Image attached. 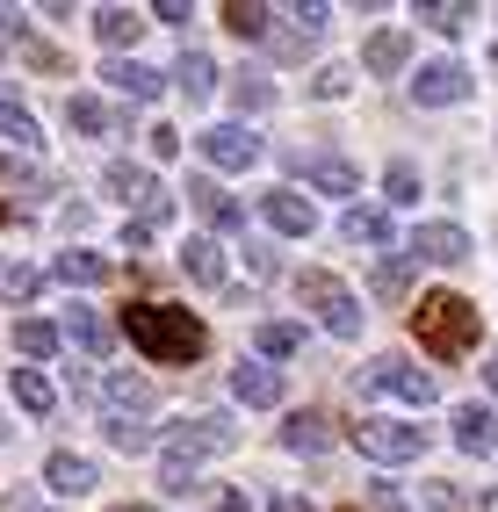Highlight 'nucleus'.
<instances>
[{
	"instance_id": "f257e3e1",
	"label": "nucleus",
	"mask_w": 498,
	"mask_h": 512,
	"mask_svg": "<svg viewBox=\"0 0 498 512\" xmlns=\"http://www.w3.org/2000/svg\"><path fill=\"white\" fill-rule=\"evenodd\" d=\"M123 332H130V347L145 361H159V368H195L210 354V325L195 311H181V303H130Z\"/></svg>"
},
{
	"instance_id": "f03ea898",
	"label": "nucleus",
	"mask_w": 498,
	"mask_h": 512,
	"mask_svg": "<svg viewBox=\"0 0 498 512\" xmlns=\"http://www.w3.org/2000/svg\"><path fill=\"white\" fill-rule=\"evenodd\" d=\"M412 332H419V347L434 354V361H462L477 347V332H484V318H477V303L470 296H426L419 311H412Z\"/></svg>"
},
{
	"instance_id": "7ed1b4c3",
	"label": "nucleus",
	"mask_w": 498,
	"mask_h": 512,
	"mask_svg": "<svg viewBox=\"0 0 498 512\" xmlns=\"http://www.w3.org/2000/svg\"><path fill=\"white\" fill-rule=\"evenodd\" d=\"M296 296H304V311H311L332 339H354V332H361V303H354V289H347L340 275L304 267V275H296Z\"/></svg>"
},
{
	"instance_id": "20e7f679",
	"label": "nucleus",
	"mask_w": 498,
	"mask_h": 512,
	"mask_svg": "<svg viewBox=\"0 0 498 512\" xmlns=\"http://www.w3.org/2000/svg\"><path fill=\"white\" fill-rule=\"evenodd\" d=\"M231 448V419L224 412H181L174 426H159V455L166 462H210V455H224Z\"/></svg>"
},
{
	"instance_id": "39448f33",
	"label": "nucleus",
	"mask_w": 498,
	"mask_h": 512,
	"mask_svg": "<svg viewBox=\"0 0 498 512\" xmlns=\"http://www.w3.org/2000/svg\"><path fill=\"white\" fill-rule=\"evenodd\" d=\"M354 448L369 462H419L426 448H434V433L426 426H405V419H354Z\"/></svg>"
},
{
	"instance_id": "423d86ee",
	"label": "nucleus",
	"mask_w": 498,
	"mask_h": 512,
	"mask_svg": "<svg viewBox=\"0 0 498 512\" xmlns=\"http://www.w3.org/2000/svg\"><path fill=\"white\" fill-rule=\"evenodd\" d=\"M361 390H369V397H390V404H434V397H441L434 375L412 368V361H397V354H383V361L361 368Z\"/></svg>"
},
{
	"instance_id": "0eeeda50",
	"label": "nucleus",
	"mask_w": 498,
	"mask_h": 512,
	"mask_svg": "<svg viewBox=\"0 0 498 512\" xmlns=\"http://www.w3.org/2000/svg\"><path fill=\"white\" fill-rule=\"evenodd\" d=\"M195 152H203V166H210V174H246V166H260V159H268V145H260L246 123H210L203 138H195Z\"/></svg>"
},
{
	"instance_id": "6e6552de",
	"label": "nucleus",
	"mask_w": 498,
	"mask_h": 512,
	"mask_svg": "<svg viewBox=\"0 0 498 512\" xmlns=\"http://www.w3.org/2000/svg\"><path fill=\"white\" fill-rule=\"evenodd\" d=\"M102 188H109V195H123V202H138L145 224H166V217H174V195L159 188V174H145V166H130V159L102 166Z\"/></svg>"
},
{
	"instance_id": "1a4fd4ad",
	"label": "nucleus",
	"mask_w": 498,
	"mask_h": 512,
	"mask_svg": "<svg viewBox=\"0 0 498 512\" xmlns=\"http://www.w3.org/2000/svg\"><path fill=\"white\" fill-rule=\"evenodd\" d=\"M470 65H455V58H434V65H419L412 73V101L419 109H455V101H470Z\"/></svg>"
},
{
	"instance_id": "9d476101",
	"label": "nucleus",
	"mask_w": 498,
	"mask_h": 512,
	"mask_svg": "<svg viewBox=\"0 0 498 512\" xmlns=\"http://www.w3.org/2000/svg\"><path fill=\"white\" fill-rule=\"evenodd\" d=\"M289 166H296V174H304L318 195H354L361 188V174H354V159H340V152H311V145H289L282 152Z\"/></svg>"
},
{
	"instance_id": "9b49d317",
	"label": "nucleus",
	"mask_w": 498,
	"mask_h": 512,
	"mask_svg": "<svg viewBox=\"0 0 498 512\" xmlns=\"http://www.w3.org/2000/svg\"><path fill=\"white\" fill-rule=\"evenodd\" d=\"M260 224L282 231V238H311V231H318V210H311L296 188H275V195H260Z\"/></svg>"
},
{
	"instance_id": "f8f14e48",
	"label": "nucleus",
	"mask_w": 498,
	"mask_h": 512,
	"mask_svg": "<svg viewBox=\"0 0 498 512\" xmlns=\"http://www.w3.org/2000/svg\"><path fill=\"white\" fill-rule=\"evenodd\" d=\"M65 339H73V347L87 354V361H109V347H116V325L94 311V303H73V311H65Z\"/></svg>"
},
{
	"instance_id": "ddd939ff",
	"label": "nucleus",
	"mask_w": 498,
	"mask_h": 512,
	"mask_svg": "<svg viewBox=\"0 0 498 512\" xmlns=\"http://www.w3.org/2000/svg\"><path fill=\"white\" fill-rule=\"evenodd\" d=\"M102 404H109V419H145L152 412V383L130 375V368H109L102 375Z\"/></svg>"
},
{
	"instance_id": "4468645a",
	"label": "nucleus",
	"mask_w": 498,
	"mask_h": 512,
	"mask_svg": "<svg viewBox=\"0 0 498 512\" xmlns=\"http://www.w3.org/2000/svg\"><path fill=\"white\" fill-rule=\"evenodd\" d=\"M412 260H434V267L470 260V231H462V224H419L412 231Z\"/></svg>"
},
{
	"instance_id": "2eb2a0df",
	"label": "nucleus",
	"mask_w": 498,
	"mask_h": 512,
	"mask_svg": "<svg viewBox=\"0 0 498 512\" xmlns=\"http://www.w3.org/2000/svg\"><path fill=\"white\" fill-rule=\"evenodd\" d=\"M181 195L195 202V217L210 224V238H217V231H239V202H231V195L217 188V174H195V181H188Z\"/></svg>"
},
{
	"instance_id": "dca6fc26",
	"label": "nucleus",
	"mask_w": 498,
	"mask_h": 512,
	"mask_svg": "<svg viewBox=\"0 0 498 512\" xmlns=\"http://www.w3.org/2000/svg\"><path fill=\"white\" fill-rule=\"evenodd\" d=\"M65 123H73L80 138H116V130H123V109H116V101H102V94H73V101H65Z\"/></svg>"
},
{
	"instance_id": "f3484780",
	"label": "nucleus",
	"mask_w": 498,
	"mask_h": 512,
	"mask_svg": "<svg viewBox=\"0 0 498 512\" xmlns=\"http://www.w3.org/2000/svg\"><path fill=\"white\" fill-rule=\"evenodd\" d=\"M275 440H282L289 455H325V448H332V419H325V412H289V419L275 426Z\"/></svg>"
},
{
	"instance_id": "a211bd4d",
	"label": "nucleus",
	"mask_w": 498,
	"mask_h": 512,
	"mask_svg": "<svg viewBox=\"0 0 498 512\" xmlns=\"http://www.w3.org/2000/svg\"><path fill=\"white\" fill-rule=\"evenodd\" d=\"M231 390H239L246 404H260V412H275V404H282V368H268V361H239V368H231Z\"/></svg>"
},
{
	"instance_id": "6ab92c4d",
	"label": "nucleus",
	"mask_w": 498,
	"mask_h": 512,
	"mask_svg": "<svg viewBox=\"0 0 498 512\" xmlns=\"http://www.w3.org/2000/svg\"><path fill=\"white\" fill-rule=\"evenodd\" d=\"M224 267H231V253L217 246L210 231H195L188 246H181V275H188V282H203V289H217V282H224Z\"/></svg>"
},
{
	"instance_id": "aec40b11",
	"label": "nucleus",
	"mask_w": 498,
	"mask_h": 512,
	"mask_svg": "<svg viewBox=\"0 0 498 512\" xmlns=\"http://www.w3.org/2000/svg\"><path fill=\"white\" fill-rule=\"evenodd\" d=\"M455 448H462V455H491V448H498L491 404H455Z\"/></svg>"
},
{
	"instance_id": "412c9836",
	"label": "nucleus",
	"mask_w": 498,
	"mask_h": 512,
	"mask_svg": "<svg viewBox=\"0 0 498 512\" xmlns=\"http://www.w3.org/2000/svg\"><path fill=\"white\" fill-rule=\"evenodd\" d=\"M44 484H51L58 498H87L94 484H102V469H94L87 455H51V462H44Z\"/></svg>"
},
{
	"instance_id": "4be33fe9",
	"label": "nucleus",
	"mask_w": 498,
	"mask_h": 512,
	"mask_svg": "<svg viewBox=\"0 0 498 512\" xmlns=\"http://www.w3.org/2000/svg\"><path fill=\"white\" fill-rule=\"evenodd\" d=\"M361 65H369V73H405V65H412V37H405V29H376V37L369 44H361Z\"/></svg>"
},
{
	"instance_id": "5701e85b",
	"label": "nucleus",
	"mask_w": 498,
	"mask_h": 512,
	"mask_svg": "<svg viewBox=\"0 0 498 512\" xmlns=\"http://www.w3.org/2000/svg\"><path fill=\"white\" fill-rule=\"evenodd\" d=\"M145 29H152V22H145L138 8H102V15H94V37H102V51H130Z\"/></svg>"
},
{
	"instance_id": "b1692460",
	"label": "nucleus",
	"mask_w": 498,
	"mask_h": 512,
	"mask_svg": "<svg viewBox=\"0 0 498 512\" xmlns=\"http://www.w3.org/2000/svg\"><path fill=\"white\" fill-rule=\"evenodd\" d=\"M51 275H58V282H73V289H94V282H109V260H102V253H87V246H65V253L51 260Z\"/></svg>"
},
{
	"instance_id": "393cba45",
	"label": "nucleus",
	"mask_w": 498,
	"mask_h": 512,
	"mask_svg": "<svg viewBox=\"0 0 498 512\" xmlns=\"http://www.w3.org/2000/svg\"><path fill=\"white\" fill-rule=\"evenodd\" d=\"M102 80H109L116 94H130V101H152V94H159V73H152V65H138V58H109Z\"/></svg>"
},
{
	"instance_id": "a878e982",
	"label": "nucleus",
	"mask_w": 498,
	"mask_h": 512,
	"mask_svg": "<svg viewBox=\"0 0 498 512\" xmlns=\"http://www.w3.org/2000/svg\"><path fill=\"white\" fill-rule=\"evenodd\" d=\"M15 404L29 419H51L58 412V390H51V375L44 368H15Z\"/></svg>"
},
{
	"instance_id": "bb28decb",
	"label": "nucleus",
	"mask_w": 498,
	"mask_h": 512,
	"mask_svg": "<svg viewBox=\"0 0 498 512\" xmlns=\"http://www.w3.org/2000/svg\"><path fill=\"white\" fill-rule=\"evenodd\" d=\"M224 87H231V101H239V109H275V80L260 73V65H239V73H224Z\"/></svg>"
},
{
	"instance_id": "cd10ccee",
	"label": "nucleus",
	"mask_w": 498,
	"mask_h": 512,
	"mask_svg": "<svg viewBox=\"0 0 498 512\" xmlns=\"http://www.w3.org/2000/svg\"><path fill=\"white\" fill-rule=\"evenodd\" d=\"M0 138H8V145H22V152H37V145H44V123L29 116L22 101H8V94H0Z\"/></svg>"
},
{
	"instance_id": "c85d7f7f",
	"label": "nucleus",
	"mask_w": 498,
	"mask_h": 512,
	"mask_svg": "<svg viewBox=\"0 0 498 512\" xmlns=\"http://www.w3.org/2000/svg\"><path fill=\"white\" fill-rule=\"evenodd\" d=\"M253 347H260L253 361H289L296 347H304V325H282V318H268V325L253 332Z\"/></svg>"
},
{
	"instance_id": "c756f323",
	"label": "nucleus",
	"mask_w": 498,
	"mask_h": 512,
	"mask_svg": "<svg viewBox=\"0 0 498 512\" xmlns=\"http://www.w3.org/2000/svg\"><path fill=\"white\" fill-rule=\"evenodd\" d=\"M15 354L51 361V354H58V325H51V318H15Z\"/></svg>"
},
{
	"instance_id": "7c9ffc66",
	"label": "nucleus",
	"mask_w": 498,
	"mask_h": 512,
	"mask_svg": "<svg viewBox=\"0 0 498 512\" xmlns=\"http://www.w3.org/2000/svg\"><path fill=\"white\" fill-rule=\"evenodd\" d=\"M102 433H109L116 455H152V448H159V433H152L145 419H102Z\"/></svg>"
},
{
	"instance_id": "2f4dec72",
	"label": "nucleus",
	"mask_w": 498,
	"mask_h": 512,
	"mask_svg": "<svg viewBox=\"0 0 498 512\" xmlns=\"http://www.w3.org/2000/svg\"><path fill=\"white\" fill-rule=\"evenodd\" d=\"M268 22H275V8H253V0H224V29H231V37L260 44V37H268Z\"/></svg>"
},
{
	"instance_id": "473e14b6",
	"label": "nucleus",
	"mask_w": 498,
	"mask_h": 512,
	"mask_svg": "<svg viewBox=\"0 0 498 512\" xmlns=\"http://www.w3.org/2000/svg\"><path fill=\"white\" fill-rule=\"evenodd\" d=\"M340 238H347V246H383V238H390V210H347Z\"/></svg>"
},
{
	"instance_id": "72a5a7b5",
	"label": "nucleus",
	"mask_w": 498,
	"mask_h": 512,
	"mask_svg": "<svg viewBox=\"0 0 498 512\" xmlns=\"http://www.w3.org/2000/svg\"><path fill=\"white\" fill-rule=\"evenodd\" d=\"M174 80H181V94H195V101H210V94H217V80H224V73H217V65H210V58H203V51H188V58H181V65H174Z\"/></svg>"
},
{
	"instance_id": "f704fd0d",
	"label": "nucleus",
	"mask_w": 498,
	"mask_h": 512,
	"mask_svg": "<svg viewBox=\"0 0 498 512\" xmlns=\"http://www.w3.org/2000/svg\"><path fill=\"white\" fill-rule=\"evenodd\" d=\"M369 289H376L383 303H405V296H412V260H376V267H369Z\"/></svg>"
},
{
	"instance_id": "c9c22d12",
	"label": "nucleus",
	"mask_w": 498,
	"mask_h": 512,
	"mask_svg": "<svg viewBox=\"0 0 498 512\" xmlns=\"http://www.w3.org/2000/svg\"><path fill=\"white\" fill-rule=\"evenodd\" d=\"M37 289H44V275L29 260H0V303H29Z\"/></svg>"
},
{
	"instance_id": "e433bc0d",
	"label": "nucleus",
	"mask_w": 498,
	"mask_h": 512,
	"mask_svg": "<svg viewBox=\"0 0 498 512\" xmlns=\"http://www.w3.org/2000/svg\"><path fill=\"white\" fill-rule=\"evenodd\" d=\"M383 195H390V210L419 202V166H412V159H390V166H383Z\"/></svg>"
},
{
	"instance_id": "4c0bfd02",
	"label": "nucleus",
	"mask_w": 498,
	"mask_h": 512,
	"mask_svg": "<svg viewBox=\"0 0 498 512\" xmlns=\"http://www.w3.org/2000/svg\"><path fill=\"white\" fill-rule=\"evenodd\" d=\"M419 22L441 29V37H455V29H470V8H462V0H448V8L441 0H419Z\"/></svg>"
},
{
	"instance_id": "58836bf2",
	"label": "nucleus",
	"mask_w": 498,
	"mask_h": 512,
	"mask_svg": "<svg viewBox=\"0 0 498 512\" xmlns=\"http://www.w3.org/2000/svg\"><path fill=\"white\" fill-rule=\"evenodd\" d=\"M159 491H166V498H188V491H203V484H195L188 462H166V455H159Z\"/></svg>"
},
{
	"instance_id": "ea45409f",
	"label": "nucleus",
	"mask_w": 498,
	"mask_h": 512,
	"mask_svg": "<svg viewBox=\"0 0 498 512\" xmlns=\"http://www.w3.org/2000/svg\"><path fill=\"white\" fill-rule=\"evenodd\" d=\"M22 58L37 65V73H65V51H58V44H44V37H22Z\"/></svg>"
},
{
	"instance_id": "a19ab883",
	"label": "nucleus",
	"mask_w": 498,
	"mask_h": 512,
	"mask_svg": "<svg viewBox=\"0 0 498 512\" xmlns=\"http://www.w3.org/2000/svg\"><path fill=\"white\" fill-rule=\"evenodd\" d=\"M419 512H462V491L455 484H426L419 491Z\"/></svg>"
},
{
	"instance_id": "79ce46f5",
	"label": "nucleus",
	"mask_w": 498,
	"mask_h": 512,
	"mask_svg": "<svg viewBox=\"0 0 498 512\" xmlns=\"http://www.w3.org/2000/svg\"><path fill=\"white\" fill-rule=\"evenodd\" d=\"M311 94H318V101H340V94H347V73H340V65H318Z\"/></svg>"
},
{
	"instance_id": "37998d69",
	"label": "nucleus",
	"mask_w": 498,
	"mask_h": 512,
	"mask_svg": "<svg viewBox=\"0 0 498 512\" xmlns=\"http://www.w3.org/2000/svg\"><path fill=\"white\" fill-rule=\"evenodd\" d=\"M239 253H246V260L260 267V275H282V253L268 246V238H253V246H239Z\"/></svg>"
},
{
	"instance_id": "c03bdc74",
	"label": "nucleus",
	"mask_w": 498,
	"mask_h": 512,
	"mask_svg": "<svg viewBox=\"0 0 498 512\" xmlns=\"http://www.w3.org/2000/svg\"><path fill=\"white\" fill-rule=\"evenodd\" d=\"M145 145H152V159H174V152H181V130L152 123V130H145Z\"/></svg>"
},
{
	"instance_id": "a18cd8bd",
	"label": "nucleus",
	"mask_w": 498,
	"mask_h": 512,
	"mask_svg": "<svg viewBox=\"0 0 498 512\" xmlns=\"http://www.w3.org/2000/svg\"><path fill=\"white\" fill-rule=\"evenodd\" d=\"M0 512H51V505H44L37 491H22V484H15V491H0Z\"/></svg>"
},
{
	"instance_id": "49530a36",
	"label": "nucleus",
	"mask_w": 498,
	"mask_h": 512,
	"mask_svg": "<svg viewBox=\"0 0 498 512\" xmlns=\"http://www.w3.org/2000/svg\"><path fill=\"white\" fill-rule=\"evenodd\" d=\"M369 505H376V512H412V505H405V491H397V484H369Z\"/></svg>"
},
{
	"instance_id": "de8ad7c7",
	"label": "nucleus",
	"mask_w": 498,
	"mask_h": 512,
	"mask_svg": "<svg viewBox=\"0 0 498 512\" xmlns=\"http://www.w3.org/2000/svg\"><path fill=\"white\" fill-rule=\"evenodd\" d=\"M311 51V29H282L275 37V58H304Z\"/></svg>"
},
{
	"instance_id": "09e8293b",
	"label": "nucleus",
	"mask_w": 498,
	"mask_h": 512,
	"mask_svg": "<svg viewBox=\"0 0 498 512\" xmlns=\"http://www.w3.org/2000/svg\"><path fill=\"white\" fill-rule=\"evenodd\" d=\"M217 512H253V498L239 484H217Z\"/></svg>"
},
{
	"instance_id": "8fccbe9b",
	"label": "nucleus",
	"mask_w": 498,
	"mask_h": 512,
	"mask_svg": "<svg viewBox=\"0 0 498 512\" xmlns=\"http://www.w3.org/2000/svg\"><path fill=\"white\" fill-rule=\"evenodd\" d=\"M152 238H159V224H145V217H138V224H123V246H130V253L152 246Z\"/></svg>"
},
{
	"instance_id": "3c124183",
	"label": "nucleus",
	"mask_w": 498,
	"mask_h": 512,
	"mask_svg": "<svg viewBox=\"0 0 498 512\" xmlns=\"http://www.w3.org/2000/svg\"><path fill=\"white\" fill-rule=\"evenodd\" d=\"M268 512H311V505L296 498V491H268Z\"/></svg>"
},
{
	"instance_id": "603ef678",
	"label": "nucleus",
	"mask_w": 498,
	"mask_h": 512,
	"mask_svg": "<svg viewBox=\"0 0 498 512\" xmlns=\"http://www.w3.org/2000/svg\"><path fill=\"white\" fill-rule=\"evenodd\" d=\"M484 383H491V390H498V354H491V368H484Z\"/></svg>"
},
{
	"instance_id": "864d4df0",
	"label": "nucleus",
	"mask_w": 498,
	"mask_h": 512,
	"mask_svg": "<svg viewBox=\"0 0 498 512\" xmlns=\"http://www.w3.org/2000/svg\"><path fill=\"white\" fill-rule=\"evenodd\" d=\"M109 512H159V505H109Z\"/></svg>"
},
{
	"instance_id": "5fc2aeb1",
	"label": "nucleus",
	"mask_w": 498,
	"mask_h": 512,
	"mask_svg": "<svg viewBox=\"0 0 498 512\" xmlns=\"http://www.w3.org/2000/svg\"><path fill=\"white\" fill-rule=\"evenodd\" d=\"M484 512H498V491H484Z\"/></svg>"
},
{
	"instance_id": "6e6d98bb",
	"label": "nucleus",
	"mask_w": 498,
	"mask_h": 512,
	"mask_svg": "<svg viewBox=\"0 0 498 512\" xmlns=\"http://www.w3.org/2000/svg\"><path fill=\"white\" fill-rule=\"evenodd\" d=\"M0 51H8V15H0Z\"/></svg>"
},
{
	"instance_id": "4d7b16f0",
	"label": "nucleus",
	"mask_w": 498,
	"mask_h": 512,
	"mask_svg": "<svg viewBox=\"0 0 498 512\" xmlns=\"http://www.w3.org/2000/svg\"><path fill=\"white\" fill-rule=\"evenodd\" d=\"M0 440H8V419H0Z\"/></svg>"
}]
</instances>
